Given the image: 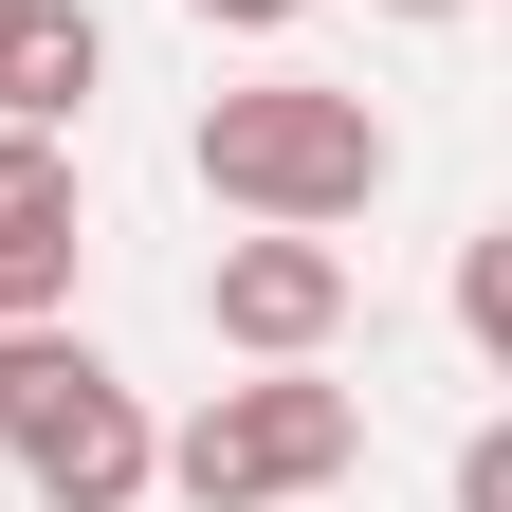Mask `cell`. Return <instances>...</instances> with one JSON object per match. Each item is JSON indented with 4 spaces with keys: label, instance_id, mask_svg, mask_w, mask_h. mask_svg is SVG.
Segmentation results:
<instances>
[{
    "label": "cell",
    "instance_id": "obj_10",
    "mask_svg": "<svg viewBox=\"0 0 512 512\" xmlns=\"http://www.w3.org/2000/svg\"><path fill=\"white\" fill-rule=\"evenodd\" d=\"M366 19H476V0H366Z\"/></svg>",
    "mask_w": 512,
    "mask_h": 512
},
{
    "label": "cell",
    "instance_id": "obj_4",
    "mask_svg": "<svg viewBox=\"0 0 512 512\" xmlns=\"http://www.w3.org/2000/svg\"><path fill=\"white\" fill-rule=\"evenodd\" d=\"M202 330H220L238 366H330V330H348V238L238 220V238L202 256Z\"/></svg>",
    "mask_w": 512,
    "mask_h": 512
},
{
    "label": "cell",
    "instance_id": "obj_1",
    "mask_svg": "<svg viewBox=\"0 0 512 512\" xmlns=\"http://www.w3.org/2000/svg\"><path fill=\"white\" fill-rule=\"evenodd\" d=\"M183 165H202V202H220V220H311V238H330V220L384 202L403 128H384L366 92H330V74H238V92H202Z\"/></svg>",
    "mask_w": 512,
    "mask_h": 512
},
{
    "label": "cell",
    "instance_id": "obj_5",
    "mask_svg": "<svg viewBox=\"0 0 512 512\" xmlns=\"http://www.w3.org/2000/svg\"><path fill=\"white\" fill-rule=\"evenodd\" d=\"M74 256H92L74 128H0V330H19V311H74Z\"/></svg>",
    "mask_w": 512,
    "mask_h": 512
},
{
    "label": "cell",
    "instance_id": "obj_9",
    "mask_svg": "<svg viewBox=\"0 0 512 512\" xmlns=\"http://www.w3.org/2000/svg\"><path fill=\"white\" fill-rule=\"evenodd\" d=\"M183 19H202V37H293L311 0H183Z\"/></svg>",
    "mask_w": 512,
    "mask_h": 512
},
{
    "label": "cell",
    "instance_id": "obj_8",
    "mask_svg": "<svg viewBox=\"0 0 512 512\" xmlns=\"http://www.w3.org/2000/svg\"><path fill=\"white\" fill-rule=\"evenodd\" d=\"M458 512H512V421H476V439H458Z\"/></svg>",
    "mask_w": 512,
    "mask_h": 512
},
{
    "label": "cell",
    "instance_id": "obj_11",
    "mask_svg": "<svg viewBox=\"0 0 512 512\" xmlns=\"http://www.w3.org/2000/svg\"><path fill=\"white\" fill-rule=\"evenodd\" d=\"M0 19H19V0H0Z\"/></svg>",
    "mask_w": 512,
    "mask_h": 512
},
{
    "label": "cell",
    "instance_id": "obj_6",
    "mask_svg": "<svg viewBox=\"0 0 512 512\" xmlns=\"http://www.w3.org/2000/svg\"><path fill=\"white\" fill-rule=\"evenodd\" d=\"M92 92H110V19L92 0H19L0 19V128H92Z\"/></svg>",
    "mask_w": 512,
    "mask_h": 512
},
{
    "label": "cell",
    "instance_id": "obj_2",
    "mask_svg": "<svg viewBox=\"0 0 512 512\" xmlns=\"http://www.w3.org/2000/svg\"><path fill=\"white\" fill-rule=\"evenodd\" d=\"M147 403H128V366L74 330V311H19L0 330V458H19L37 512H147Z\"/></svg>",
    "mask_w": 512,
    "mask_h": 512
},
{
    "label": "cell",
    "instance_id": "obj_7",
    "mask_svg": "<svg viewBox=\"0 0 512 512\" xmlns=\"http://www.w3.org/2000/svg\"><path fill=\"white\" fill-rule=\"evenodd\" d=\"M458 330H476V348H494V366H512V220H494V238H476V256H458Z\"/></svg>",
    "mask_w": 512,
    "mask_h": 512
},
{
    "label": "cell",
    "instance_id": "obj_3",
    "mask_svg": "<svg viewBox=\"0 0 512 512\" xmlns=\"http://www.w3.org/2000/svg\"><path fill=\"white\" fill-rule=\"evenodd\" d=\"M366 458V403L330 366H256V384H220L183 439H147V494H183V512H293V494H330Z\"/></svg>",
    "mask_w": 512,
    "mask_h": 512
}]
</instances>
